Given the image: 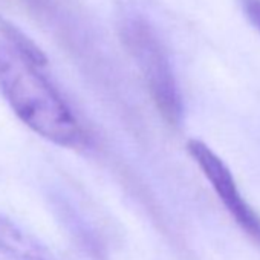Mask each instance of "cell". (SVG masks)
<instances>
[{
  "label": "cell",
  "instance_id": "5b68a950",
  "mask_svg": "<svg viewBox=\"0 0 260 260\" xmlns=\"http://www.w3.org/2000/svg\"><path fill=\"white\" fill-rule=\"evenodd\" d=\"M240 5L249 23L260 32V0H240Z\"/></svg>",
  "mask_w": 260,
  "mask_h": 260
},
{
  "label": "cell",
  "instance_id": "7a4b0ae2",
  "mask_svg": "<svg viewBox=\"0 0 260 260\" xmlns=\"http://www.w3.org/2000/svg\"><path fill=\"white\" fill-rule=\"evenodd\" d=\"M119 37L137 63L159 115L170 125H179L184 116L182 96L169 58L153 26L141 16H128L119 23Z\"/></svg>",
  "mask_w": 260,
  "mask_h": 260
},
{
  "label": "cell",
  "instance_id": "277c9868",
  "mask_svg": "<svg viewBox=\"0 0 260 260\" xmlns=\"http://www.w3.org/2000/svg\"><path fill=\"white\" fill-rule=\"evenodd\" d=\"M0 246L8 249L11 254L25 260H42V252L37 245L29 240L19 228L0 217Z\"/></svg>",
  "mask_w": 260,
  "mask_h": 260
},
{
  "label": "cell",
  "instance_id": "3957f363",
  "mask_svg": "<svg viewBox=\"0 0 260 260\" xmlns=\"http://www.w3.org/2000/svg\"><path fill=\"white\" fill-rule=\"evenodd\" d=\"M187 150L237 225L260 246V216L242 198L230 169L205 143L199 140H190Z\"/></svg>",
  "mask_w": 260,
  "mask_h": 260
},
{
  "label": "cell",
  "instance_id": "6da1fadb",
  "mask_svg": "<svg viewBox=\"0 0 260 260\" xmlns=\"http://www.w3.org/2000/svg\"><path fill=\"white\" fill-rule=\"evenodd\" d=\"M0 92L17 115L39 137L69 149L86 144V132L54 84L7 37L0 36Z\"/></svg>",
  "mask_w": 260,
  "mask_h": 260
},
{
  "label": "cell",
  "instance_id": "8992f818",
  "mask_svg": "<svg viewBox=\"0 0 260 260\" xmlns=\"http://www.w3.org/2000/svg\"><path fill=\"white\" fill-rule=\"evenodd\" d=\"M5 25H7V23H5V22H4L2 19H0V29H2V28H4Z\"/></svg>",
  "mask_w": 260,
  "mask_h": 260
}]
</instances>
